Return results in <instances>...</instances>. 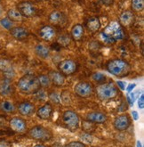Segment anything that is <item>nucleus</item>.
<instances>
[{
  "label": "nucleus",
  "instance_id": "1",
  "mask_svg": "<svg viewBox=\"0 0 144 147\" xmlns=\"http://www.w3.org/2000/svg\"><path fill=\"white\" fill-rule=\"evenodd\" d=\"M101 37L103 40L109 44H114V43L120 41L125 38V32L121 24L113 21L109 22V25L101 32Z\"/></svg>",
  "mask_w": 144,
  "mask_h": 147
},
{
  "label": "nucleus",
  "instance_id": "2",
  "mask_svg": "<svg viewBox=\"0 0 144 147\" xmlns=\"http://www.w3.org/2000/svg\"><path fill=\"white\" fill-rule=\"evenodd\" d=\"M17 86L24 94H33L40 90V84L38 77L33 74L23 75L17 83Z\"/></svg>",
  "mask_w": 144,
  "mask_h": 147
},
{
  "label": "nucleus",
  "instance_id": "3",
  "mask_svg": "<svg viewBox=\"0 0 144 147\" xmlns=\"http://www.w3.org/2000/svg\"><path fill=\"white\" fill-rule=\"evenodd\" d=\"M107 71L113 76L118 78H124L129 75L131 71L130 64L122 59L111 60L107 64Z\"/></svg>",
  "mask_w": 144,
  "mask_h": 147
},
{
  "label": "nucleus",
  "instance_id": "4",
  "mask_svg": "<svg viewBox=\"0 0 144 147\" xmlns=\"http://www.w3.org/2000/svg\"><path fill=\"white\" fill-rule=\"evenodd\" d=\"M97 96L102 101L115 99L118 96V88L114 83H102L96 88Z\"/></svg>",
  "mask_w": 144,
  "mask_h": 147
},
{
  "label": "nucleus",
  "instance_id": "5",
  "mask_svg": "<svg viewBox=\"0 0 144 147\" xmlns=\"http://www.w3.org/2000/svg\"><path fill=\"white\" fill-rule=\"evenodd\" d=\"M29 136L34 140L42 141V142H46L49 141L53 138L54 135L50 129L43 127V126H35L31 127L29 130Z\"/></svg>",
  "mask_w": 144,
  "mask_h": 147
},
{
  "label": "nucleus",
  "instance_id": "6",
  "mask_svg": "<svg viewBox=\"0 0 144 147\" xmlns=\"http://www.w3.org/2000/svg\"><path fill=\"white\" fill-rule=\"evenodd\" d=\"M62 122L69 130L74 132L79 127V117L74 111L67 110L62 114Z\"/></svg>",
  "mask_w": 144,
  "mask_h": 147
},
{
  "label": "nucleus",
  "instance_id": "7",
  "mask_svg": "<svg viewBox=\"0 0 144 147\" xmlns=\"http://www.w3.org/2000/svg\"><path fill=\"white\" fill-rule=\"evenodd\" d=\"M74 92L81 98H89L94 93V88L89 82L80 81L74 86Z\"/></svg>",
  "mask_w": 144,
  "mask_h": 147
},
{
  "label": "nucleus",
  "instance_id": "8",
  "mask_svg": "<svg viewBox=\"0 0 144 147\" xmlns=\"http://www.w3.org/2000/svg\"><path fill=\"white\" fill-rule=\"evenodd\" d=\"M58 70L63 76H70L78 70V64L74 60L65 59L58 64Z\"/></svg>",
  "mask_w": 144,
  "mask_h": 147
},
{
  "label": "nucleus",
  "instance_id": "9",
  "mask_svg": "<svg viewBox=\"0 0 144 147\" xmlns=\"http://www.w3.org/2000/svg\"><path fill=\"white\" fill-rule=\"evenodd\" d=\"M17 9L21 13L23 17L26 18H32L36 15L37 9L35 5L29 1H22L17 5Z\"/></svg>",
  "mask_w": 144,
  "mask_h": 147
},
{
  "label": "nucleus",
  "instance_id": "10",
  "mask_svg": "<svg viewBox=\"0 0 144 147\" xmlns=\"http://www.w3.org/2000/svg\"><path fill=\"white\" fill-rule=\"evenodd\" d=\"M131 125V119L127 114H120L115 118L113 126L117 131H125Z\"/></svg>",
  "mask_w": 144,
  "mask_h": 147
},
{
  "label": "nucleus",
  "instance_id": "11",
  "mask_svg": "<svg viewBox=\"0 0 144 147\" xmlns=\"http://www.w3.org/2000/svg\"><path fill=\"white\" fill-rule=\"evenodd\" d=\"M9 126L11 129L19 134H23L27 131V122L22 118L20 117H13L9 120Z\"/></svg>",
  "mask_w": 144,
  "mask_h": 147
},
{
  "label": "nucleus",
  "instance_id": "12",
  "mask_svg": "<svg viewBox=\"0 0 144 147\" xmlns=\"http://www.w3.org/2000/svg\"><path fill=\"white\" fill-rule=\"evenodd\" d=\"M17 110H18L19 113L21 116H25V117H30L34 113H36L35 105L29 101H24V102H21V103H19L18 107H17Z\"/></svg>",
  "mask_w": 144,
  "mask_h": 147
},
{
  "label": "nucleus",
  "instance_id": "13",
  "mask_svg": "<svg viewBox=\"0 0 144 147\" xmlns=\"http://www.w3.org/2000/svg\"><path fill=\"white\" fill-rule=\"evenodd\" d=\"M39 37L46 42L53 41L56 38V30L51 25H46L39 30Z\"/></svg>",
  "mask_w": 144,
  "mask_h": 147
},
{
  "label": "nucleus",
  "instance_id": "14",
  "mask_svg": "<svg viewBox=\"0 0 144 147\" xmlns=\"http://www.w3.org/2000/svg\"><path fill=\"white\" fill-rule=\"evenodd\" d=\"M37 116L43 120L49 119L53 114V106L50 102H46L44 105L39 107L38 110H36Z\"/></svg>",
  "mask_w": 144,
  "mask_h": 147
},
{
  "label": "nucleus",
  "instance_id": "15",
  "mask_svg": "<svg viewBox=\"0 0 144 147\" xmlns=\"http://www.w3.org/2000/svg\"><path fill=\"white\" fill-rule=\"evenodd\" d=\"M86 120L92 123H96V124H102L107 121L108 116L100 111H92L86 115Z\"/></svg>",
  "mask_w": 144,
  "mask_h": 147
},
{
  "label": "nucleus",
  "instance_id": "16",
  "mask_svg": "<svg viewBox=\"0 0 144 147\" xmlns=\"http://www.w3.org/2000/svg\"><path fill=\"white\" fill-rule=\"evenodd\" d=\"M50 81L56 86H62L65 84V76H63L60 71H50L47 74Z\"/></svg>",
  "mask_w": 144,
  "mask_h": 147
},
{
  "label": "nucleus",
  "instance_id": "17",
  "mask_svg": "<svg viewBox=\"0 0 144 147\" xmlns=\"http://www.w3.org/2000/svg\"><path fill=\"white\" fill-rule=\"evenodd\" d=\"M10 33L17 40H24L29 35V30L23 27H13L10 30Z\"/></svg>",
  "mask_w": 144,
  "mask_h": 147
},
{
  "label": "nucleus",
  "instance_id": "18",
  "mask_svg": "<svg viewBox=\"0 0 144 147\" xmlns=\"http://www.w3.org/2000/svg\"><path fill=\"white\" fill-rule=\"evenodd\" d=\"M48 20L50 23L54 25H62L65 22V16L64 14L59 10H54L49 14Z\"/></svg>",
  "mask_w": 144,
  "mask_h": 147
},
{
  "label": "nucleus",
  "instance_id": "19",
  "mask_svg": "<svg viewBox=\"0 0 144 147\" xmlns=\"http://www.w3.org/2000/svg\"><path fill=\"white\" fill-rule=\"evenodd\" d=\"M134 21V14L132 11H125L119 16V23L121 26L128 27L131 24H133Z\"/></svg>",
  "mask_w": 144,
  "mask_h": 147
},
{
  "label": "nucleus",
  "instance_id": "20",
  "mask_svg": "<svg viewBox=\"0 0 144 147\" xmlns=\"http://www.w3.org/2000/svg\"><path fill=\"white\" fill-rule=\"evenodd\" d=\"M100 26H101L100 21L96 16L90 17L86 22V27H87L88 30L92 33H95V32L99 31V30L100 29Z\"/></svg>",
  "mask_w": 144,
  "mask_h": 147
},
{
  "label": "nucleus",
  "instance_id": "21",
  "mask_svg": "<svg viewBox=\"0 0 144 147\" xmlns=\"http://www.w3.org/2000/svg\"><path fill=\"white\" fill-rule=\"evenodd\" d=\"M71 38L75 40V41H79L82 39V38L84 37V29L83 27V25L78 23L75 24L73 27L71 28Z\"/></svg>",
  "mask_w": 144,
  "mask_h": 147
},
{
  "label": "nucleus",
  "instance_id": "22",
  "mask_svg": "<svg viewBox=\"0 0 144 147\" xmlns=\"http://www.w3.org/2000/svg\"><path fill=\"white\" fill-rule=\"evenodd\" d=\"M13 86L8 79L4 80L0 83V94L3 96H8L13 93Z\"/></svg>",
  "mask_w": 144,
  "mask_h": 147
},
{
  "label": "nucleus",
  "instance_id": "23",
  "mask_svg": "<svg viewBox=\"0 0 144 147\" xmlns=\"http://www.w3.org/2000/svg\"><path fill=\"white\" fill-rule=\"evenodd\" d=\"M36 55L42 59H47L50 55V49L44 44H38L35 47Z\"/></svg>",
  "mask_w": 144,
  "mask_h": 147
},
{
  "label": "nucleus",
  "instance_id": "24",
  "mask_svg": "<svg viewBox=\"0 0 144 147\" xmlns=\"http://www.w3.org/2000/svg\"><path fill=\"white\" fill-rule=\"evenodd\" d=\"M7 18L13 22H22L23 16L17 8H12V9L8 10L7 12Z\"/></svg>",
  "mask_w": 144,
  "mask_h": 147
},
{
  "label": "nucleus",
  "instance_id": "25",
  "mask_svg": "<svg viewBox=\"0 0 144 147\" xmlns=\"http://www.w3.org/2000/svg\"><path fill=\"white\" fill-rule=\"evenodd\" d=\"M0 110L5 113H13L16 110V107L11 101L5 100L0 102Z\"/></svg>",
  "mask_w": 144,
  "mask_h": 147
},
{
  "label": "nucleus",
  "instance_id": "26",
  "mask_svg": "<svg viewBox=\"0 0 144 147\" xmlns=\"http://www.w3.org/2000/svg\"><path fill=\"white\" fill-rule=\"evenodd\" d=\"M131 8L133 12H136V13L142 12L144 9V0H132Z\"/></svg>",
  "mask_w": 144,
  "mask_h": 147
},
{
  "label": "nucleus",
  "instance_id": "27",
  "mask_svg": "<svg viewBox=\"0 0 144 147\" xmlns=\"http://www.w3.org/2000/svg\"><path fill=\"white\" fill-rule=\"evenodd\" d=\"M38 79L40 86H42V88H48V86L51 85L50 79H49L48 75H46V74H41V75H39L38 77Z\"/></svg>",
  "mask_w": 144,
  "mask_h": 147
},
{
  "label": "nucleus",
  "instance_id": "28",
  "mask_svg": "<svg viewBox=\"0 0 144 147\" xmlns=\"http://www.w3.org/2000/svg\"><path fill=\"white\" fill-rule=\"evenodd\" d=\"M61 102L64 103V105H70L71 103V96H70V93L69 91H62L61 94Z\"/></svg>",
  "mask_w": 144,
  "mask_h": 147
},
{
  "label": "nucleus",
  "instance_id": "29",
  "mask_svg": "<svg viewBox=\"0 0 144 147\" xmlns=\"http://www.w3.org/2000/svg\"><path fill=\"white\" fill-rule=\"evenodd\" d=\"M13 22L12 21H10L9 19H8L7 17H5V18H3V19L0 20V25H1L3 28L6 29V30H10L12 28H13Z\"/></svg>",
  "mask_w": 144,
  "mask_h": 147
},
{
  "label": "nucleus",
  "instance_id": "30",
  "mask_svg": "<svg viewBox=\"0 0 144 147\" xmlns=\"http://www.w3.org/2000/svg\"><path fill=\"white\" fill-rule=\"evenodd\" d=\"M49 99L52 102H54L55 105H60L61 102V97L56 92H51L49 94Z\"/></svg>",
  "mask_w": 144,
  "mask_h": 147
},
{
  "label": "nucleus",
  "instance_id": "31",
  "mask_svg": "<svg viewBox=\"0 0 144 147\" xmlns=\"http://www.w3.org/2000/svg\"><path fill=\"white\" fill-rule=\"evenodd\" d=\"M0 70H2L4 72L8 73L13 71V69L10 67L9 63H8L5 60H0Z\"/></svg>",
  "mask_w": 144,
  "mask_h": 147
},
{
  "label": "nucleus",
  "instance_id": "32",
  "mask_svg": "<svg viewBox=\"0 0 144 147\" xmlns=\"http://www.w3.org/2000/svg\"><path fill=\"white\" fill-rule=\"evenodd\" d=\"M58 43L61 46L67 47V46H69L70 43V38L69 36H67V35L61 36L60 38H58Z\"/></svg>",
  "mask_w": 144,
  "mask_h": 147
},
{
  "label": "nucleus",
  "instance_id": "33",
  "mask_svg": "<svg viewBox=\"0 0 144 147\" xmlns=\"http://www.w3.org/2000/svg\"><path fill=\"white\" fill-rule=\"evenodd\" d=\"M92 79L96 82H102V81H105L106 77L104 74L100 73V72H95L94 74H92Z\"/></svg>",
  "mask_w": 144,
  "mask_h": 147
},
{
  "label": "nucleus",
  "instance_id": "34",
  "mask_svg": "<svg viewBox=\"0 0 144 147\" xmlns=\"http://www.w3.org/2000/svg\"><path fill=\"white\" fill-rule=\"evenodd\" d=\"M65 147H86V145L84 144L83 142L72 141V142H70L68 144H66Z\"/></svg>",
  "mask_w": 144,
  "mask_h": 147
},
{
  "label": "nucleus",
  "instance_id": "35",
  "mask_svg": "<svg viewBox=\"0 0 144 147\" xmlns=\"http://www.w3.org/2000/svg\"><path fill=\"white\" fill-rule=\"evenodd\" d=\"M138 107L141 110H142L144 108V94H141V96L138 99Z\"/></svg>",
  "mask_w": 144,
  "mask_h": 147
},
{
  "label": "nucleus",
  "instance_id": "36",
  "mask_svg": "<svg viewBox=\"0 0 144 147\" xmlns=\"http://www.w3.org/2000/svg\"><path fill=\"white\" fill-rule=\"evenodd\" d=\"M117 85L118 86V88H120L121 90H125V84L123 81H117Z\"/></svg>",
  "mask_w": 144,
  "mask_h": 147
},
{
  "label": "nucleus",
  "instance_id": "37",
  "mask_svg": "<svg viewBox=\"0 0 144 147\" xmlns=\"http://www.w3.org/2000/svg\"><path fill=\"white\" fill-rule=\"evenodd\" d=\"M135 86H136V84H135V83H133V84H129L127 88H126V91H127L128 93H131V92L133 90V88H135Z\"/></svg>",
  "mask_w": 144,
  "mask_h": 147
},
{
  "label": "nucleus",
  "instance_id": "38",
  "mask_svg": "<svg viewBox=\"0 0 144 147\" xmlns=\"http://www.w3.org/2000/svg\"><path fill=\"white\" fill-rule=\"evenodd\" d=\"M0 147H11V145L6 141H0Z\"/></svg>",
  "mask_w": 144,
  "mask_h": 147
},
{
  "label": "nucleus",
  "instance_id": "39",
  "mask_svg": "<svg viewBox=\"0 0 144 147\" xmlns=\"http://www.w3.org/2000/svg\"><path fill=\"white\" fill-rule=\"evenodd\" d=\"M132 115H133V118L134 120H137L139 119V113H138L136 111H133Z\"/></svg>",
  "mask_w": 144,
  "mask_h": 147
},
{
  "label": "nucleus",
  "instance_id": "40",
  "mask_svg": "<svg viewBox=\"0 0 144 147\" xmlns=\"http://www.w3.org/2000/svg\"><path fill=\"white\" fill-rule=\"evenodd\" d=\"M34 147H46L44 144H36Z\"/></svg>",
  "mask_w": 144,
  "mask_h": 147
},
{
  "label": "nucleus",
  "instance_id": "41",
  "mask_svg": "<svg viewBox=\"0 0 144 147\" xmlns=\"http://www.w3.org/2000/svg\"><path fill=\"white\" fill-rule=\"evenodd\" d=\"M137 147H142V146H141V142H140V141H137Z\"/></svg>",
  "mask_w": 144,
  "mask_h": 147
},
{
  "label": "nucleus",
  "instance_id": "42",
  "mask_svg": "<svg viewBox=\"0 0 144 147\" xmlns=\"http://www.w3.org/2000/svg\"><path fill=\"white\" fill-rule=\"evenodd\" d=\"M38 2H44V1H46V0H36Z\"/></svg>",
  "mask_w": 144,
  "mask_h": 147
},
{
  "label": "nucleus",
  "instance_id": "43",
  "mask_svg": "<svg viewBox=\"0 0 144 147\" xmlns=\"http://www.w3.org/2000/svg\"><path fill=\"white\" fill-rule=\"evenodd\" d=\"M0 1H1V0H0Z\"/></svg>",
  "mask_w": 144,
  "mask_h": 147
}]
</instances>
